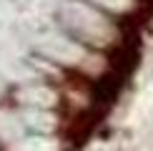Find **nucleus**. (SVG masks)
Returning <instances> with one entry per match:
<instances>
[]
</instances>
